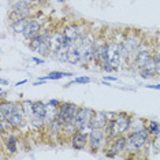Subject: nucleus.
I'll use <instances>...</instances> for the list:
<instances>
[{
    "instance_id": "nucleus-23",
    "label": "nucleus",
    "mask_w": 160,
    "mask_h": 160,
    "mask_svg": "<svg viewBox=\"0 0 160 160\" xmlns=\"http://www.w3.org/2000/svg\"><path fill=\"white\" fill-rule=\"evenodd\" d=\"M60 103H62V101H59V100H49L48 101V104L49 105H53V107H59Z\"/></svg>"
},
{
    "instance_id": "nucleus-19",
    "label": "nucleus",
    "mask_w": 160,
    "mask_h": 160,
    "mask_svg": "<svg viewBox=\"0 0 160 160\" xmlns=\"http://www.w3.org/2000/svg\"><path fill=\"white\" fill-rule=\"evenodd\" d=\"M29 41H30V42H29V48H30L32 51H34V52H37V49L41 47L42 42L47 41V40L42 37L41 33H40V34H37L36 37H33L32 40H29Z\"/></svg>"
},
{
    "instance_id": "nucleus-5",
    "label": "nucleus",
    "mask_w": 160,
    "mask_h": 160,
    "mask_svg": "<svg viewBox=\"0 0 160 160\" xmlns=\"http://www.w3.org/2000/svg\"><path fill=\"white\" fill-rule=\"evenodd\" d=\"M94 111L86 107H79L75 115V123L79 130H92V118H93Z\"/></svg>"
},
{
    "instance_id": "nucleus-27",
    "label": "nucleus",
    "mask_w": 160,
    "mask_h": 160,
    "mask_svg": "<svg viewBox=\"0 0 160 160\" xmlns=\"http://www.w3.org/2000/svg\"><path fill=\"white\" fill-rule=\"evenodd\" d=\"M147 88H149V89H160V85H147Z\"/></svg>"
},
{
    "instance_id": "nucleus-18",
    "label": "nucleus",
    "mask_w": 160,
    "mask_h": 160,
    "mask_svg": "<svg viewBox=\"0 0 160 160\" xmlns=\"http://www.w3.org/2000/svg\"><path fill=\"white\" fill-rule=\"evenodd\" d=\"M72 72H64V71H51L47 77H40L38 79H42V81H47V79H60L64 77H72Z\"/></svg>"
},
{
    "instance_id": "nucleus-12",
    "label": "nucleus",
    "mask_w": 160,
    "mask_h": 160,
    "mask_svg": "<svg viewBox=\"0 0 160 160\" xmlns=\"http://www.w3.org/2000/svg\"><path fill=\"white\" fill-rule=\"evenodd\" d=\"M49 44H51V52L53 55H56L63 48V33H62V30L52 32V36L49 38Z\"/></svg>"
},
{
    "instance_id": "nucleus-30",
    "label": "nucleus",
    "mask_w": 160,
    "mask_h": 160,
    "mask_svg": "<svg viewBox=\"0 0 160 160\" xmlns=\"http://www.w3.org/2000/svg\"><path fill=\"white\" fill-rule=\"evenodd\" d=\"M26 2L32 3V4H34V3H40V0H26Z\"/></svg>"
},
{
    "instance_id": "nucleus-28",
    "label": "nucleus",
    "mask_w": 160,
    "mask_h": 160,
    "mask_svg": "<svg viewBox=\"0 0 160 160\" xmlns=\"http://www.w3.org/2000/svg\"><path fill=\"white\" fill-rule=\"evenodd\" d=\"M0 83H2V86H6V85H8V81L4 79V78H2V79H0Z\"/></svg>"
},
{
    "instance_id": "nucleus-31",
    "label": "nucleus",
    "mask_w": 160,
    "mask_h": 160,
    "mask_svg": "<svg viewBox=\"0 0 160 160\" xmlns=\"http://www.w3.org/2000/svg\"><path fill=\"white\" fill-rule=\"evenodd\" d=\"M58 2H59V3H64V0H58Z\"/></svg>"
},
{
    "instance_id": "nucleus-7",
    "label": "nucleus",
    "mask_w": 160,
    "mask_h": 160,
    "mask_svg": "<svg viewBox=\"0 0 160 160\" xmlns=\"http://www.w3.org/2000/svg\"><path fill=\"white\" fill-rule=\"evenodd\" d=\"M121 42L122 41H116V40L108 41L110 59H111V63H112V66H114L115 71L119 70V68L122 67V63H123V59H122V55H121Z\"/></svg>"
},
{
    "instance_id": "nucleus-22",
    "label": "nucleus",
    "mask_w": 160,
    "mask_h": 160,
    "mask_svg": "<svg viewBox=\"0 0 160 160\" xmlns=\"http://www.w3.org/2000/svg\"><path fill=\"white\" fill-rule=\"evenodd\" d=\"M89 82H90V78L89 77H77L74 81L68 82L66 86H71V85H74V83H89Z\"/></svg>"
},
{
    "instance_id": "nucleus-17",
    "label": "nucleus",
    "mask_w": 160,
    "mask_h": 160,
    "mask_svg": "<svg viewBox=\"0 0 160 160\" xmlns=\"http://www.w3.org/2000/svg\"><path fill=\"white\" fill-rule=\"evenodd\" d=\"M48 111V104L42 101H33V114L36 116H47Z\"/></svg>"
},
{
    "instance_id": "nucleus-32",
    "label": "nucleus",
    "mask_w": 160,
    "mask_h": 160,
    "mask_svg": "<svg viewBox=\"0 0 160 160\" xmlns=\"http://www.w3.org/2000/svg\"><path fill=\"white\" fill-rule=\"evenodd\" d=\"M40 2H42V0H40Z\"/></svg>"
},
{
    "instance_id": "nucleus-16",
    "label": "nucleus",
    "mask_w": 160,
    "mask_h": 160,
    "mask_svg": "<svg viewBox=\"0 0 160 160\" xmlns=\"http://www.w3.org/2000/svg\"><path fill=\"white\" fill-rule=\"evenodd\" d=\"M29 21H30V17L23 18V19H19V21H15V22L11 23V29L18 34H23V32H25V29H26V26H28Z\"/></svg>"
},
{
    "instance_id": "nucleus-10",
    "label": "nucleus",
    "mask_w": 160,
    "mask_h": 160,
    "mask_svg": "<svg viewBox=\"0 0 160 160\" xmlns=\"http://www.w3.org/2000/svg\"><path fill=\"white\" fill-rule=\"evenodd\" d=\"M17 137L14 134L8 133V134H2V144H3V148L6 149L7 152L10 153V156L15 155L17 151H18V147H17Z\"/></svg>"
},
{
    "instance_id": "nucleus-4",
    "label": "nucleus",
    "mask_w": 160,
    "mask_h": 160,
    "mask_svg": "<svg viewBox=\"0 0 160 160\" xmlns=\"http://www.w3.org/2000/svg\"><path fill=\"white\" fill-rule=\"evenodd\" d=\"M105 156L107 158H116L122 152H126V136H116L114 138H110L107 142V147L104 148Z\"/></svg>"
},
{
    "instance_id": "nucleus-14",
    "label": "nucleus",
    "mask_w": 160,
    "mask_h": 160,
    "mask_svg": "<svg viewBox=\"0 0 160 160\" xmlns=\"http://www.w3.org/2000/svg\"><path fill=\"white\" fill-rule=\"evenodd\" d=\"M82 62V52L79 49L78 41L75 42L74 45H71L70 48L67 49V63L70 64H78Z\"/></svg>"
},
{
    "instance_id": "nucleus-1",
    "label": "nucleus",
    "mask_w": 160,
    "mask_h": 160,
    "mask_svg": "<svg viewBox=\"0 0 160 160\" xmlns=\"http://www.w3.org/2000/svg\"><path fill=\"white\" fill-rule=\"evenodd\" d=\"M151 142V134H149L148 129H138L132 130L126 134V152L130 156L140 153Z\"/></svg>"
},
{
    "instance_id": "nucleus-2",
    "label": "nucleus",
    "mask_w": 160,
    "mask_h": 160,
    "mask_svg": "<svg viewBox=\"0 0 160 160\" xmlns=\"http://www.w3.org/2000/svg\"><path fill=\"white\" fill-rule=\"evenodd\" d=\"M132 116L125 114V112H121V114L116 115V118L114 119V125H112V137L114 138L116 136H122V134H126L132 130Z\"/></svg>"
},
{
    "instance_id": "nucleus-21",
    "label": "nucleus",
    "mask_w": 160,
    "mask_h": 160,
    "mask_svg": "<svg viewBox=\"0 0 160 160\" xmlns=\"http://www.w3.org/2000/svg\"><path fill=\"white\" fill-rule=\"evenodd\" d=\"M145 127L148 129V132H149V134H151L152 137L160 134V126H159L158 122H155V121H148V122H147V126H145Z\"/></svg>"
},
{
    "instance_id": "nucleus-6",
    "label": "nucleus",
    "mask_w": 160,
    "mask_h": 160,
    "mask_svg": "<svg viewBox=\"0 0 160 160\" xmlns=\"http://www.w3.org/2000/svg\"><path fill=\"white\" fill-rule=\"evenodd\" d=\"M78 108H79L78 105H75L72 103H67V101H63V103H60V105L58 107V116L56 118L59 119L62 123L68 122V121H74Z\"/></svg>"
},
{
    "instance_id": "nucleus-25",
    "label": "nucleus",
    "mask_w": 160,
    "mask_h": 160,
    "mask_svg": "<svg viewBox=\"0 0 160 160\" xmlns=\"http://www.w3.org/2000/svg\"><path fill=\"white\" fill-rule=\"evenodd\" d=\"M32 60L36 62L37 64H41V63H44V59H38V58H32Z\"/></svg>"
},
{
    "instance_id": "nucleus-9",
    "label": "nucleus",
    "mask_w": 160,
    "mask_h": 160,
    "mask_svg": "<svg viewBox=\"0 0 160 160\" xmlns=\"http://www.w3.org/2000/svg\"><path fill=\"white\" fill-rule=\"evenodd\" d=\"M18 108H21L19 103H15V101H2V105H0V121L3 119H8L14 112H15Z\"/></svg>"
},
{
    "instance_id": "nucleus-15",
    "label": "nucleus",
    "mask_w": 160,
    "mask_h": 160,
    "mask_svg": "<svg viewBox=\"0 0 160 160\" xmlns=\"http://www.w3.org/2000/svg\"><path fill=\"white\" fill-rule=\"evenodd\" d=\"M30 8L29 7H23V8H15V10H12L11 12H10V21H11V23L12 22H15V21H19V19H23V18H29L30 17Z\"/></svg>"
},
{
    "instance_id": "nucleus-3",
    "label": "nucleus",
    "mask_w": 160,
    "mask_h": 160,
    "mask_svg": "<svg viewBox=\"0 0 160 160\" xmlns=\"http://www.w3.org/2000/svg\"><path fill=\"white\" fill-rule=\"evenodd\" d=\"M108 138L103 132V129H92L89 132V144L88 148L92 153H96L100 149H104L107 147Z\"/></svg>"
},
{
    "instance_id": "nucleus-11",
    "label": "nucleus",
    "mask_w": 160,
    "mask_h": 160,
    "mask_svg": "<svg viewBox=\"0 0 160 160\" xmlns=\"http://www.w3.org/2000/svg\"><path fill=\"white\" fill-rule=\"evenodd\" d=\"M40 33H41V22L37 19H30L23 32V37L26 40H32Z\"/></svg>"
},
{
    "instance_id": "nucleus-29",
    "label": "nucleus",
    "mask_w": 160,
    "mask_h": 160,
    "mask_svg": "<svg viewBox=\"0 0 160 160\" xmlns=\"http://www.w3.org/2000/svg\"><path fill=\"white\" fill-rule=\"evenodd\" d=\"M28 82V79H22V81H19V82H17L15 85H23V83H26Z\"/></svg>"
},
{
    "instance_id": "nucleus-26",
    "label": "nucleus",
    "mask_w": 160,
    "mask_h": 160,
    "mask_svg": "<svg viewBox=\"0 0 160 160\" xmlns=\"http://www.w3.org/2000/svg\"><path fill=\"white\" fill-rule=\"evenodd\" d=\"M0 94H2V96H0V97H2V101H3V100H6V90H4V89L0 90Z\"/></svg>"
},
{
    "instance_id": "nucleus-24",
    "label": "nucleus",
    "mask_w": 160,
    "mask_h": 160,
    "mask_svg": "<svg viewBox=\"0 0 160 160\" xmlns=\"http://www.w3.org/2000/svg\"><path fill=\"white\" fill-rule=\"evenodd\" d=\"M104 79H105V81H116L118 78H116V77H112V75H105Z\"/></svg>"
},
{
    "instance_id": "nucleus-13",
    "label": "nucleus",
    "mask_w": 160,
    "mask_h": 160,
    "mask_svg": "<svg viewBox=\"0 0 160 160\" xmlns=\"http://www.w3.org/2000/svg\"><path fill=\"white\" fill-rule=\"evenodd\" d=\"M7 121L14 126V129H21V127L25 126V123H26L29 119L26 118V115H25V112L22 111V108H18Z\"/></svg>"
},
{
    "instance_id": "nucleus-20",
    "label": "nucleus",
    "mask_w": 160,
    "mask_h": 160,
    "mask_svg": "<svg viewBox=\"0 0 160 160\" xmlns=\"http://www.w3.org/2000/svg\"><path fill=\"white\" fill-rule=\"evenodd\" d=\"M21 108H22V111L25 112V115H26L28 119H30L32 116H33V101L30 100H23L21 101Z\"/></svg>"
},
{
    "instance_id": "nucleus-8",
    "label": "nucleus",
    "mask_w": 160,
    "mask_h": 160,
    "mask_svg": "<svg viewBox=\"0 0 160 160\" xmlns=\"http://www.w3.org/2000/svg\"><path fill=\"white\" fill-rule=\"evenodd\" d=\"M70 142H71V147L75 151H83V149H86L89 144V134L85 133L83 130H77L70 137Z\"/></svg>"
}]
</instances>
